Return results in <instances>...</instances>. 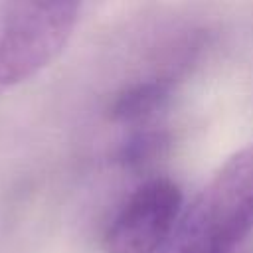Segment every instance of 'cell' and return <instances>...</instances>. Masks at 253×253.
<instances>
[{
    "instance_id": "1",
    "label": "cell",
    "mask_w": 253,
    "mask_h": 253,
    "mask_svg": "<svg viewBox=\"0 0 253 253\" xmlns=\"http://www.w3.org/2000/svg\"><path fill=\"white\" fill-rule=\"evenodd\" d=\"M253 229V142L223 162L158 253H233Z\"/></svg>"
},
{
    "instance_id": "2",
    "label": "cell",
    "mask_w": 253,
    "mask_h": 253,
    "mask_svg": "<svg viewBox=\"0 0 253 253\" xmlns=\"http://www.w3.org/2000/svg\"><path fill=\"white\" fill-rule=\"evenodd\" d=\"M77 2H10L0 16V95L47 67L79 20Z\"/></svg>"
},
{
    "instance_id": "3",
    "label": "cell",
    "mask_w": 253,
    "mask_h": 253,
    "mask_svg": "<svg viewBox=\"0 0 253 253\" xmlns=\"http://www.w3.org/2000/svg\"><path fill=\"white\" fill-rule=\"evenodd\" d=\"M182 190L170 178L140 184L115 213L107 233V253H158L182 215Z\"/></svg>"
},
{
    "instance_id": "4",
    "label": "cell",
    "mask_w": 253,
    "mask_h": 253,
    "mask_svg": "<svg viewBox=\"0 0 253 253\" xmlns=\"http://www.w3.org/2000/svg\"><path fill=\"white\" fill-rule=\"evenodd\" d=\"M172 83L168 77H156L134 83L119 93L111 105V117L119 123H144L154 117L170 97Z\"/></svg>"
},
{
    "instance_id": "5",
    "label": "cell",
    "mask_w": 253,
    "mask_h": 253,
    "mask_svg": "<svg viewBox=\"0 0 253 253\" xmlns=\"http://www.w3.org/2000/svg\"><path fill=\"white\" fill-rule=\"evenodd\" d=\"M164 146V138L156 132H144L134 136L123 150V158L128 164H142L150 160L152 156L160 154V148Z\"/></svg>"
}]
</instances>
